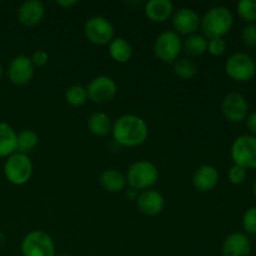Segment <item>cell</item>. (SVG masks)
Returning <instances> with one entry per match:
<instances>
[{
	"mask_svg": "<svg viewBox=\"0 0 256 256\" xmlns=\"http://www.w3.org/2000/svg\"><path fill=\"white\" fill-rule=\"evenodd\" d=\"M248 170L244 168L239 166V165H232L228 172V178H229L230 182L234 185H240L246 180Z\"/></svg>",
	"mask_w": 256,
	"mask_h": 256,
	"instance_id": "30",
	"label": "cell"
},
{
	"mask_svg": "<svg viewBox=\"0 0 256 256\" xmlns=\"http://www.w3.org/2000/svg\"><path fill=\"white\" fill-rule=\"evenodd\" d=\"M252 192H254V195H255V198H256V180H255V182H254V186H252Z\"/></svg>",
	"mask_w": 256,
	"mask_h": 256,
	"instance_id": "36",
	"label": "cell"
},
{
	"mask_svg": "<svg viewBox=\"0 0 256 256\" xmlns=\"http://www.w3.org/2000/svg\"><path fill=\"white\" fill-rule=\"evenodd\" d=\"M78 4L76 0H56V5L65 8V9H70V8L75 6Z\"/></svg>",
	"mask_w": 256,
	"mask_h": 256,
	"instance_id": "34",
	"label": "cell"
},
{
	"mask_svg": "<svg viewBox=\"0 0 256 256\" xmlns=\"http://www.w3.org/2000/svg\"><path fill=\"white\" fill-rule=\"evenodd\" d=\"M224 116L232 122H242L249 114V104L244 95L239 92H229L222 104Z\"/></svg>",
	"mask_w": 256,
	"mask_h": 256,
	"instance_id": "12",
	"label": "cell"
},
{
	"mask_svg": "<svg viewBox=\"0 0 256 256\" xmlns=\"http://www.w3.org/2000/svg\"><path fill=\"white\" fill-rule=\"evenodd\" d=\"M100 185L109 192H120L126 186V178L119 170L108 169L100 175Z\"/></svg>",
	"mask_w": 256,
	"mask_h": 256,
	"instance_id": "20",
	"label": "cell"
},
{
	"mask_svg": "<svg viewBox=\"0 0 256 256\" xmlns=\"http://www.w3.org/2000/svg\"><path fill=\"white\" fill-rule=\"evenodd\" d=\"M45 15V6L40 0H26L18 9V20L26 28L36 26Z\"/></svg>",
	"mask_w": 256,
	"mask_h": 256,
	"instance_id": "15",
	"label": "cell"
},
{
	"mask_svg": "<svg viewBox=\"0 0 256 256\" xmlns=\"http://www.w3.org/2000/svg\"><path fill=\"white\" fill-rule=\"evenodd\" d=\"M228 44L224 38H214V39L208 40V52L212 56H222L226 52Z\"/></svg>",
	"mask_w": 256,
	"mask_h": 256,
	"instance_id": "29",
	"label": "cell"
},
{
	"mask_svg": "<svg viewBox=\"0 0 256 256\" xmlns=\"http://www.w3.org/2000/svg\"><path fill=\"white\" fill-rule=\"evenodd\" d=\"M225 72L235 82H249L256 74V62L246 52H235L225 62Z\"/></svg>",
	"mask_w": 256,
	"mask_h": 256,
	"instance_id": "8",
	"label": "cell"
},
{
	"mask_svg": "<svg viewBox=\"0 0 256 256\" xmlns=\"http://www.w3.org/2000/svg\"><path fill=\"white\" fill-rule=\"evenodd\" d=\"M112 132L118 144L126 148H135L148 139L149 128L142 118L134 114H125L115 120Z\"/></svg>",
	"mask_w": 256,
	"mask_h": 256,
	"instance_id": "1",
	"label": "cell"
},
{
	"mask_svg": "<svg viewBox=\"0 0 256 256\" xmlns=\"http://www.w3.org/2000/svg\"><path fill=\"white\" fill-rule=\"evenodd\" d=\"M65 100H66L68 104L74 108L82 106L88 102L86 88L79 84L72 85L65 92Z\"/></svg>",
	"mask_w": 256,
	"mask_h": 256,
	"instance_id": "26",
	"label": "cell"
},
{
	"mask_svg": "<svg viewBox=\"0 0 256 256\" xmlns=\"http://www.w3.org/2000/svg\"><path fill=\"white\" fill-rule=\"evenodd\" d=\"M230 155L235 165L244 169H256V136L240 135L234 140Z\"/></svg>",
	"mask_w": 256,
	"mask_h": 256,
	"instance_id": "7",
	"label": "cell"
},
{
	"mask_svg": "<svg viewBox=\"0 0 256 256\" xmlns=\"http://www.w3.org/2000/svg\"><path fill=\"white\" fill-rule=\"evenodd\" d=\"M88 99L95 104H105L115 98L118 85L112 78L108 75H99L89 82L86 88Z\"/></svg>",
	"mask_w": 256,
	"mask_h": 256,
	"instance_id": "10",
	"label": "cell"
},
{
	"mask_svg": "<svg viewBox=\"0 0 256 256\" xmlns=\"http://www.w3.org/2000/svg\"><path fill=\"white\" fill-rule=\"evenodd\" d=\"M144 12L152 22H165L174 14V4L170 0H149Z\"/></svg>",
	"mask_w": 256,
	"mask_h": 256,
	"instance_id": "18",
	"label": "cell"
},
{
	"mask_svg": "<svg viewBox=\"0 0 256 256\" xmlns=\"http://www.w3.org/2000/svg\"><path fill=\"white\" fill-rule=\"evenodd\" d=\"M30 59H32V65H34L35 68H42L48 64V62H49V55H48V52H44V50H36V52H34V54L32 55Z\"/></svg>",
	"mask_w": 256,
	"mask_h": 256,
	"instance_id": "32",
	"label": "cell"
},
{
	"mask_svg": "<svg viewBox=\"0 0 256 256\" xmlns=\"http://www.w3.org/2000/svg\"><path fill=\"white\" fill-rule=\"evenodd\" d=\"M2 64H0V80H2Z\"/></svg>",
	"mask_w": 256,
	"mask_h": 256,
	"instance_id": "37",
	"label": "cell"
},
{
	"mask_svg": "<svg viewBox=\"0 0 256 256\" xmlns=\"http://www.w3.org/2000/svg\"><path fill=\"white\" fill-rule=\"evenodd\" d=\"M35 66L32 65V59L26 55H18L8 66V78L10 82H12L16 86H22L30 82V80L34 76Z\"/></svg>",
	"mask_w": 256,
	"mask_h": 256,
	"instance_id": "11",
	"label": "cell"
},
{
	"mask_svg": "<svg viewBox=\"0 0 256 256\" xmlns=\"http://www.w3.org/2000/svg\"><path fill=\"white\" fill-rule=\"evenodd\" d=\"M22 256H55V244L52 238L42 230L28 232L20 245Z\"/></svg>",
	"mask_w": 256,
	"mask_h": 256,
	"instance_id": "5",
	"label": "cell"
},
{
	"mask_svg": "<svg viewBox=\"0 0 256 256\" xmlns=\"http://www.w3.org/2000/svg\"><path fill=\"white\" fill-rule=\"evenodd\" d=\"M39 136L32 129H24L16 136V152L28 155L36 148Z\"/></svg>",
	"mask_w": 256,
	"mask_h": 256,
	"instance_id": "24",
	"label": "cell"
},
{
	"mask_svg": "<svg viewBox=\"0 0 256 256\" xmlns=\"http://www.w3.org/2000/svg\"><path fill=\"white\" fill-rule=\"evenodd\" d=\"M246 126H248V129L252 132V134H256V112H252V114L248 116Z\"/></svg>",
	"mask_w": 256,
	"mask_h": 256,
	"instance_id": "33",
	"label": "cell"
},
{
	"mask_svg": "<svg viewBox=\"0 0 256 256\" xmlns=\"http://www.w3.org/2000/svg\"><path fill=\"white\" fill-rule=\"evenodd\" d=\"M174 74L182 80H190L198 74V66L192 60L190 59H178L172 64Z\"/></svg>",
	"mask_w": 256,
	"mask_h": 256,
	"instance_id": "25",
	"label": "cell"
},
{
	"mask_svg": "<svg viewBox=\"0 0 256 256\" xmlns=\"http://www.w3.org/2000/svg\"><path fill=\"white\" fill-rule=\"evenodd\" d=\"M182 50V38L174 30H166L155 39L154 54L162 62L174 64Z\"/></svg>",
	"mask_w": 256,
	"mask_h": 256,
	"instance_id": "6",
	"label": "cell"
},
{
	"mask_svg": "<svg viewBox=\"0 0 256 256\" xmlns=\"http://www.w3.org/2000/svg\"><path fill=\"white\" fill-rule=\"evenodd\" d=\"M126 196L130 198V199L136 200V198H138V192H136V190H134V189H129V190H128V192H126Z\"/></svg>",
	"mask_w": 256,
	"mask_h": 256,
	"instance_id": "35",
	"label": "cell"
},
{
	"mask_svg": "<svg viewBox=\"0 0 256 256\" xmlns=\"http://www.w3.org/2000/svg\"><path fill=\"white\" fill-rule=\"evenodd\" d=\"M182 49L190 56H202L208 52V39L202 34H194L182 42Z\"/></svg>",
	"mask_w": 256,
	"mask_h": 256,
	"instance_id": "23",
	"label": "cell"
},
{
	"mask_svg": "<svg viewBox=\"0 0 256 256\" xmlns=\"http://www.w3.org/2000/svg\"><path fill=\"white\" fill-rule=\"evenodd\" d=\"M238 14L248 24H255L256 22V0H240L236 5Z\"/></svg>",
	"mask_w": 256,
	"mask_h": 256,
	"instance_id": "27",
	"label": "cell"
},
{
	"mask_svg": "<svg viewBox=\"0 0 256 256\" xmlns=\"http://www.w3.org/2000/svg\"><path fill=\"white\" fill-rule=\"evenodd\" d=\"M242 40L246 46H256V24L245 25L242 32Z\"/></svg>",
	"mask_w": 256,
	"mask_h": 256,
	"instance_id": "31",
	"label": "cell"
},
{
	"mask_svg": "<svg viewBox=\"0 0 256 256\" xmlns=\"http://www.w3.org/2000/svg\"><path fill=\"white\" fill-rule=\"evenodd\" d=\"M88 128L96 136H106L112 132V122L104 112H92L88 119Z\"/></svg>",
	"mask_w": 256,
	"mask_h": 256,
	"instance_id": "22",
	"label": "cell"
},
{
	"mask_svg": "<svg viewBox=\"0 0 256 256\" xmlns=\"http://www.w3.org/2000/svg\"><path fill=\"white\" fill-rule=\"evenodd\" d=\"M125 178L130 189L144 192L156 184L159 180V170L154 162L148 160H138L130 165Z\"/></svg>",
	"mask_w": 256,
	"mask_h": 256,
	"instance_id": "3",
	"label": "cell"
},
{
	"mask_svg": "<svg viewBox=\"0 0 256 256\" xmlns=\"http://www.w3.org/2000/svg\"><path fill=\"white\" fill-rule=\"evenodd\" d=\"M109 54L116 62H128L132 56V48L124 38H114L109 44Z\"/></svg>",
	"mask_w": 256,
	"mask_h": 256,
	"instance_id": "21",
	"label": "cell"
},
{
	"mask_svg": "<svg viewBox=\"0 0 256 256\" xmlns=\"http://www.w3.org/2000/svg\"><path fill=\"white\" fill-rule=\"evenodd\" d=\"M55 256H72V255H69V254H60V255H55Z\"/></svg>",
	"mask_w": 256,
	"mask_h": 256,
	"instance_id": "38",
	"label": "cell"
},
{
	"mask_svg": "<svg viewBox=\"0 0 256 256\" xmlns=\"http://www.w3.org/2000/svg\"><path fill=\"white\" fill-rule=\"evenodd\" d=\"M174 32L179 35H194L200 28V20L196 12L192 8H180L179 10L174 12L172 16Z\"/></svg>",
	"mask_w": 256,
	"mask_h": 256,
	"instance_id": "13",
	"label": "cell"
},
{
	"mask_svg": "<svg viewBox=\"0 0 256 256\" xmlns=\"http://www.w3.org/2000/svg\"><path fill=\"white\" fill-rule=\"evenodd\" d=\"M234 16L232 12L225 6H214L208 10L200 20L202 35L206 39L224 38L232 30Z\"/></svg>",
	"mask_w": 256,
	"mask_h": 256,
	"instance_id": "2",
	"label": "cell"
},
{
	"mask_svg": "<svg viewBox=\"0 0 256 256\" xmlns=\"http://www.w3.org/2000/svg\"></svg>",
	"mask_w": 256,
	"mask_h": 256,
	"instance_id": "39",
	"label": "cell"
},
{
	"mask_svg": "<svg viewBox=\"0 0 256 256\" xmlns=\"http://www.w3.org/2000/svg\"><path fill=\"white\" fill-rule=\"evenodd\" d=\"M136 205L142 214L148 216H156L164 210L165 199L156 190L148 189L138 194Z\"/></svg>",
	"mask_w": 256,
	"mask_h": 256,
	"instance_id": "14",
	"label": "cell"
},
{
	"mask_svg": "<svg viewBox=\"0 0 256 256\" xmlns=\"http://www.w3.org/2000/svg\"><path fill=\"white\" fill-rule=\"evenodd\" d=\"M4 175L12 185L26 184L32 175V162L25 154L14 152L6 158L4 162Z\"/></svg>",
	"mask_w": 256,
	"mask_h": 256,
	"instance_id": "4",
	"label": "cell"
},
{
	"mask_svg": "<svg viewBox=\"0 0 256 256\" xmlns=\"http://www.w3.org/2000/svg\"><path fill=\"white\" fill-rule=\"evenodd\" d=\"M242 228L248 234H256V206H252L244 212Z\"/></svg>",
	"mask_w": 256,
	"mask_h": 256,
	"instance_id": "28",
	"label": "cell"
},
{
	"mask_svg": "<svg viewBox=\"0 0 256 256\" xmlns=\"http://www.w3.org/2000/svg\"><path fill=\"white\" fill-rule=\"evenodd\" d=\"M15 130L6 122H0V158H8L16 152Z\"/></svg>",
	"mask_w": 256,
	"mask_h": 256,
	"instance_id": "19",
	"label": "cell"
},
{
	"mask_svg": "<svg viewBox=\"0 0 256 256\" xmlns=\"http://www.w3.org/2000/svg\"><path fill=\"white\" fill-rule=\"evenodd\" d=\"M84 34L92 44L106 45L114 39V26L106 18L96 15L85 22Z\"/></svg>",
	"mask_w": 256,
	"mask_h": 256,
	"instance_id": "9",
	"label": "cell"
},
{
	"mask_svg": "<svg viewBox=\"0 0 256 256\" xmlns=\"http://www.w3.org/2000/svg\"><path fill=\"white\" fill-rule=\"evenodd\" d=\"M252 242L248 235L232 232L222 242V256H249Z\"/></svg>",
	"mask_w": 256,
	"mask_h": 256,
	"instance_id": "17",
	"label": "cell"
},
{
	"mask_svg": "<svg viewBox=\"0 0 256 256\" xmlns=\"http://www.w3.org/2000/svg\"><path fill=\"white\" fill-rule=\"evenodd\" d=\"M219 182V172L212 165H202L192 175V185L200 192H212Z\"/></svg>",
	"mask_w": 256,
	"mask_h": 256,
	"instance_id": "16",
	"label": "cell"
}]
</instances>
